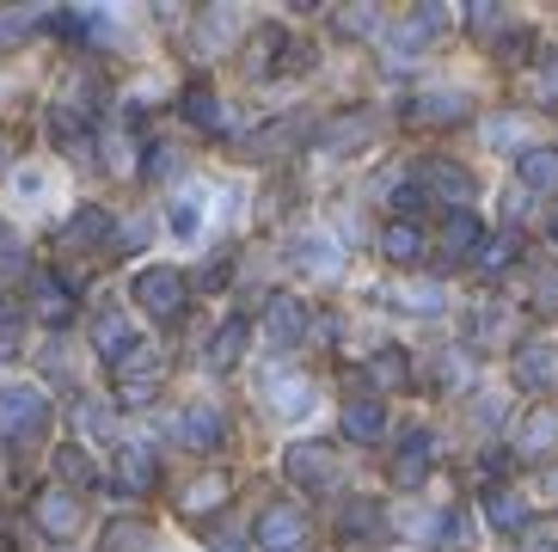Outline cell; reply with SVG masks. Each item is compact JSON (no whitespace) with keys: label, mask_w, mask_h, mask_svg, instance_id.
Instances as JSON below:
<instances>
[{"label":"cell","mask_w":558,"mask_h":552,"mask_svg":"<svg viewBox=\"0 0 558 552\" xmlns=\"http://www.w3.org/2000/svg\"><path fill=\"white\" fill-rule=\"evenodd\" d=\"M32 516H37V528H44L50 540H68L74 528H81V504H74L68 491H37Z\"/></svg>","instance_id":"cell-10"},{"label":"cell","mask_w":558,"mask_h":552,"mask_svg":"<svg viewBox=\"0 0 558 552\" xmlns=\"http://www.w3.org/2000/svg\"><path fill=\"white\" fill-rule=\"evenodd\" d=\"M246 338H252V325L246 320H228L209 338V369H233V362H240V350H246Z\"/></svg>","instance_id":"cell-21"},{"label":"cell","mask_w":558,"mask_h":552,"mask_svg":"<svg viewBox=\"0 0 558 552\" xmlns=\"http://www.w3.org/2000/svg\"><path fill=\"white\" fill-rule=\"evenodd\" d=\"M221 436H228V423H221V411H215V406H184V418H179V442H184V448L209 455V448H221Z\"/></svg>","instance_id":"cell-11"},{"label":"cell","mask_w":558,"mask_h":552,"mask_svg":"<svg viewBox=\"0 0 558 552\" xmlns=\"http://www.w3.org/2000/svg\"><path fill=\"white\" fill-rule=\"evenodd\" d=\"M393 308H405V313H442V289H436V283H405Z\"/></svg>","instance_id":"cell-32"},{"label":"cell","mask_w":558,"mask_h":552,"mask_svg":"<svg viewBox=\"0 0 558 552\" xmlns=\"http://www.w3.org/2000/svg\"><path fill=\"white\" fill-rule=\"evenodd\" d=\"M558 448V406H534L515 430V455L522 460H546Z\"/></svg>","instance_id":"cell-8"},{"label":"cell","mask_w":558,"mask_h":552,"mask_svg":"<svg viewBox=\"0 0 558 552\" xmlns=\"http://www.w3.org/2000/svg\"><path fill=\"white\" fill-rule=\"evenodd\" d=\"M93 344H99V357L105 362H117V357H123V350H130V320H123V313H117V308H105L99 313V320H93Z\"/></svg>","instance_id":"cell-17"},{"label":"cell","mask_w":558,"mask_h":552,"mask_svg":"<svg viewBox=\"0 0 558 552\" xmlns=\"http://www.w3.org/2000/svg\"><path fill=\"white\" fill-rule=\"evenodd\" d=\"M509 374L534 393H558V350L553 344H522V350L509 357Z\"/></svg>","instance_id":"cell-7"},{"label":"cell","mask_w":558,"mask_h":552,"mask_svg":"<svg viewBox=\"0 0 558 552\" xmlns=\"http://www.w3.org/2000/svg\"><path fill=\"white\" fill-rule=\"evenodd\" d=\"M307 399H313L307 381H277V387H270V406H277V418H301V411H307Z\"/></svg>","instance_id":"cell-29"},{"label":"cell","mask_w":558,"mask_h":552,"mask_svg":"<svg viewBox=\"0 0 558 552\" xmlns=\"http://www.w3.org/2000/svg\"><path fill=\"white\" fill-rule=\"evenodd\" d=\"M117 479H123V491H148L154 485V448L123 442V448H117Z\"/></svg>","instance_id":"cell-15"},{"label":"cell","mask_w":558,"mask_h":552,"mask_svg":"<svg viewBox=\"0 0 558 552\" xmlns=\"http://www.w3.org/2000/svg\"><path fill=\"white\" fill-rule=\"evenodd\" d=\"M527 295H534V308H558V259H541L534 276H527Z\"/></svg>","instance_id":"cell-30"},{"label":"cell","mask_w":558,"mask_h":552,"mask_svg":"<svg viewBox=\"0 0 558 552\" xmlns=\"http://www.w3.org/2000/svg\"><path fill=\"white\" fill-rule=\"evenodd\" d=\"M282 467H289V479H295L301 491H326V485H338V460H331L326 442H295Z\"/></svg>","instance_id":"cell-4"},{"label":"cell","mask_w":558,"mask_h":552,"mask_svg":"<svg viewBox=\"0 0 558 552\" xmlns=\"http://www.w3.org/2000/svg\"><path fill=\"white\" fill-rule=\"evenodd\" d=\"M19 357V320H0V362Z\"/></svg>","instance_id":"cell-43"},{"label":"cell","mask_w":558,"mask_h":552,"mask_svg":"<svg viewBox=\"0 0 558 552\" xmlns=\"http://www.w3.org/2000/svg\"><path fill=\"white\" fill-rule=\"evenodd\" d=\"M460 111H466V98H454V93H429V98H417V105H411V117H417V123H454Z\"/></svg>","instance_id":"cell-27"},{"label":"cell","mask_w":558,"mask_h":552,"mask_svg":"<svg viewBox=\"0 0 558 552\" xmlns=\"http://www.w3.org/2000/svg\"><path fill=\"white\" fill-rule=\"evenodd\" d=\"M105 233H111V215H105V209H74V221H68V245L105 240Z\"/></svg>","instance_id":"cell-28"},{"label":"cell","mask_w":558,"mask_h":552,"mask_svg":"<svg viewBox=\"0 0 558 552\" xmlns=\"http://www.w3.org/2000/svg\"><path fill=\"white\" fill-rule=\"evenodd\" d=\"M417 184H424V196H436V203H448V209H466V196H473V179L460 172L454 160H424L417 166Z\"/></svg>","instance_id":"cell-6"},{"label":"cell","mask_w":558,"mask_h":552,"mask_svg":"<svg viewBox=\"0 0 558 552\" xmlns=\"http://www.w3.org/2000/svg\"><path fill=\"white\" fill-rule=\"evenodd\" d=\"M473 245H478V221L460 209L454 221H448V252H473Z\"/></svg>","instance_id":"cell-39"},{"label":"cell","mask_w":558,"mask_h":552,"mask_svg":"<svg viewBox=\"0 0 558 552\" xmlns=\"http://www.w3.org/2000/svg\"><path fill=\"white\" fill-rule=\"evenodd\" d=\"M338 32H344V37H375L380 32V13H368V7H362V13H356V7H344V13H338Z\"/></svg>","instance_id":"cell-38"},{"label":"cell","mask_w":558,"mask_h":552,"mask_svg":"<svg viewBox=\"0 0 558 552\" xmlns=\"http://www.w3.org/2000/svg\"><path fill=\"white\" fill-rule=\"evenodd\" d=\"M429 540H436V552H473V521L460 516V509H442Z\"/></svg>","instance_id":"cell-23"},{"label":"cell","mask_w":558,"mask_h":552,"mask_svg":"<svg viewBox=\"0 0 558 552\" xmlns=\"http://www.w3.org/2000/svg\"><path fill=\"white\" fill-rule=\"evenodd\" d=\"M546 491H553V497H558V467H553V472H546Z\"/></svg>","instance_id":"cell-45"},{"label":"cell","mask_w":558,"mask_h":552,"mask_svg":"<svg viewBox=\"0 0 558 552\" xmlns=\"http://www.w3.org/2000/svg\"><path fill=\"white\" fill-rule=\"evenodd\" d=\"M56 467H62V479H74V485H93V460H86L81 448H62Z\"/></svg>","instance_id":"cell-40"},{"label":"cell","mask_w":558,"mask_h":552,"mask_svg":"<svg viewBox=\"0 0 558 552\" xmlns=\"http://www.w3.org/2000/svg\"><path fill=\"white\" fill-rule=\"evenodd\" d=\"M338 528H344V540H375L380 535V509L375 504H350Z\"/></svg>","instance_id":"cell-31"},{"label":"cell","mask_w":558,"mask_h":552,"mask_svg":"<svg viewBox=\"0 0 558 552\" xmlns=\"http://www.w3.org/2000/svg\"><path fill=\"white\" fill-rule=\"evenodd\" d=\"M515 179L527 191H558V147H522L515 154Z\"/></svg>","instance_id":"cell-12"},{"label":"cell","mask_w":558,"mask_h":552,"mask_svg":"<svg viewBox=\"0 0 558 552\" xmlns=\"http://www.w3.org/2000/svg\"><path fill=\"white\" fill-rule=\"evenodd\" d=\"M442 25H448V13H442V7H424V13L399 19L393 32H387V49H393V56H417V49H424L429 37L442 32Z\"/></svg>","instance_id":"cell-9"},{"label":"cell","mask_w":558,"mask_h":552,"mask_svg":"<svg viewBox=\"0 0 558 552\" xmlns=\"http://www.w3.org/2000/svg\"><path fill=\"white\" fill-rule=\"evenodd\" d=\"M466 25H473V32H497V25H504V13H497L492 0H478L473 13H466Z\"/></svg>","instance_id":"cell-42"},{"label":"cell","mask_w":558,"mask_h":552,"mask_svg":"<svg viewBox=\"0 0 558 552\" xmlns=\"http://www.w3.org/2000/svg\"><path fill=\"white\" fill-rule=\"evenodd\" d=\"M258 547L264 552H301L307 547V516L295 504H277L258 516Z\"/></svg>","instance_id":"cell-5"},{"label":"cell","mask_w":558,"mask_h":552,"mask_svg":"<svg viewBox=\"0 0 558 552\" xmlns=\"http://www.w3.org/2000/svg\"><path fill=\"white\" fill-rule=\"evenodd\" d=\"M380 252L393 264H417L424 259V233L411 228V221H387V233H380Z\"/></svg>","instance_id":"cell-22"},{"label":"cell","mask_w":558,"mask_h":552,"mask_svg":"<svg viewBox=\"0 0 558 552\" xmlns=\"http://www.w3.org/2000/svg\"><path fill=\"white\" fill-rule=\"evenodd\" d=\"M228 491H233V479H228V472H209V479H197V485H191V491L179 497V509H184V516L221 509V504H228Z\"/></svg>","instance_id":"cell-18"},{"label":"cell","mask_w":558,"mask_h":552,"mask_svg":"<svg viewBox=\"0 0 558 552\" xmlns=\"http://www.w3.org/2000/svg\"><path fill=\"white\" fill-rule=\"evenodd\" d=\"M197 228H203L197 196H179V203H172V233H179V240H197Z\"/></svg>","instance_id":"cell-35"},{"label":"cell","mask_w":558,"mask_h":552,"mask_svg":"<svg viewBox=\"0 0 558 552\" xmlns=\"http://www.w3.org/2000/svg\"><path fill=\"white\" fill-rule=\"evenodd\" d=\"M135 301L154 313V320H172V313L184 308V276L172 271V264H148V271H135Z\"/></svg>","instance_id":"cell-3"},{"label":"cell","mask_w":558,"mask_h":552,"mask_svg":"<svg viewBox=\"0 0 558 552\" xmlns=\"http://www.w3.org/2000/svg\"><path fill=\"white\" fill-rule=\"evenodd\" d=\"M393 203H399V215H417V209L429 203V196H424V184H417V179H405V184L393 191Z\"/></svg>","instance_id":"cell-41"},{"label":"cell","mask_w":558,"mask_h":552,"mask_svg":"<svg viewBox=\"0 0 558 552\" xmlns=\"http://www.w3.org/2000/svg\"><path fill=\"white\" fill-rule=\"evenodd\" d=\"M380 423H387L380 399H350V406H344V436H350V442H375Z\"/></svg>","instance_id":"cell-20"},{"label":"cell","mask_w":558,"mask_h":552,"mask_svg":"<svg viewBox=\"0 0 558 552\" xmlns=\"http://www.w3.org/2000/svg\"><path fill=\"white\" fill-rule=\"evenodd\" d=\"M485 516H492V528H504V535H515V528H527V504L515 497L509 485L485 491Z\"/></svg>","instance_id":"cell-19"},{"label":"cell","mask_w":558,"mask_h":552,"mask_svg":"<svg viewBox=\"0 0 558 552\" xmlns=\"http://www.w3.org/2000/svg\"><path fill=\"white\" fill-rule=\"evenodd\" d=\"M534 98H541V105H558V49H546V56H541V74H534Z\"/></svg>","instance_id":"cell-36"},{"label":"cell","mask_w":558,"mask_h":552,"mask_svg":"<svg viewBox=\"0 0 558 552\" xmlns=\"http://www.w3.org/2000/svg\"><path fill=\"white\" fill-rule=\"evenodd\" d=\"M148 547H154L148 521H111L105 528V552H148Z\"/></svg>","instance_id":"cell-26"},{"label":"cell","mask_w":558,"mask_h":552,"mask_svg":"<svg viewBox=\"0 0 558 552\" xmlns=\"http://www.w3.org/2000/svg\"><path fill=\"white\" fill-rule=\"evenodd\" d=\"M424 472H429V430H405L393 455V485H417Z\"/></svg>","instance_id":"cell-13"},{"label":"cell","mask_w":558,"mask_h":552,"mask_svg":"<svg viewBox=\"0 0 558 552\" xmlns=\"http://www.w3.org/2000/svg\"><path fill=\"white\" fill-rule=\"evenodd\" d=\"M32 289H37V313H44L50 325H62L68 313H74V295L62 289V276H56V271H37Z\"/></svg>","instance_id":"cell-16"},{"label":"cell","mask_w":558,"mask_h":552,"mask_svg":"<svg viewBox=\"0 0 558 552\" xmlns=\"http://www.w3.org/2000/svg\"><path fill=\"white\" fill-rule=\"evenodd\" d=\"M368 374H375L380 387H405V381H411V362L399 357V350H380V357L368 362Z\"/></svg>","instance_id":"cell-34"},{"label":"cell","mask_w":558,"mask_h":552,"mask_svg":"<svg viewBox=\"0 0 558 552\" xmlns=\"http://www.w3.org/2000/svg\"><path fill=\"white\" fill-rule=\"evenodd\" d=\"M466 369H473V362L460 357V350H442V357H436V381H442L448 393H454V387H466Z\"/></svg>","instance_id":"cell-37"},{"label":"cell","mask_w":558,"mask_h":552,"mask_svg":"<svg viewBox=\"0 0 558 552\" xmlns=\"http://www.w3.org/2000/svg\"><path fill=\"white\" fill-rule=\"evenodd\" d=\"M184 117H191L197 130H221V123H228V111H221V98H215L203 81L191 86V93H184Z\"/></svg>","instance_id":"cell-25"},{"label":"cell","mask_w":558,"mask_h":552,"mask_svg":"<svg viewBox=\"0 0 558 552\" xmlns=\"http://www.w3.org/2000/svg\"><path fill=\"white\" fill-rule=\"evenodd\" d=\"M301 338H307V308H301L295 295H270L264 301V350L289 357Z\"/></svg>","instance_id":"cell-2"},{"label":"cell","mask_w":558,"mask_h":552,"mask_svg":"<svg viewBox=\"0 0 558 552\" xmlns=\"http://www.w3.org/2000/svg\"><path fill=\"white\" fill-rule=\"evenodd\" d=\"M197 37H203V49H228L233 37H240V13H233V7H209V13L197 19Z\"/></svg>","instance_id":"cell-24"},{"label":"cell","mask_w":558,"mask_h":552,"mask_svg":"<svg viewBox=\"0 0 558 552\" xmlns=\"http://www.w3.org/2000/svg\"><path fill=\"white\" fill-rule=\"evenodd\" d=\"M295 264H301V271H319V276H338V271H344L338 245H331V233H301V240H295Z\"/></svg>","instance_id":"cell-14"},{"label":"cell","mask_w":558,"mask_h":552,"mask_svg":"<svg viewBox=\"0 0 558 552\" xmlns=\"http://www.w3.org/2000/svg\"><path fill=\"white\" fill-rule=\"evenodd\" d=\"M553 240H558V221H553Z\"/></svg>","instance_id":"cell-46"},{"label":"cell","mask_w":558,"mask_h":552,"mask_svg":"<svg viewBox=\"0 0 558 552\" xmlns=\"http://www.w3.org/2000/svg\"><path fill=\"white\" fill-rule=\"evenodd\" d=\"M215 552H246V547H240V535H215Z\"/></svg>","instance_id":"cell-44"},{"label":"cell","mask_w":558,"mask_h":552,"mask_svg":"<svg viewBox=\"0 0 558 552\" xmlns=\"http://www.w3.org/2000/svg\"><path fill=\"white\" fill-rule=\"evenodd\" d=\"M50 423V399L37 387H0V436L7 442H37Z\"/></svg>","instance_id":"cell-1"},{"label":"cell","mask_w":558,"mask_h":552,"mask_svg":"<svg viewBox=\"0 0 558 552\" xmlns=\"http://www.w3.org/2000/svg\"><path fill=\"white\" fill-rule=\"evenodd\" d=\"M522 259V240L515 233H497V240H485V252H478V271H504V264Z\"/></svg>","instance_id":"cell-33"}]
</instances>
